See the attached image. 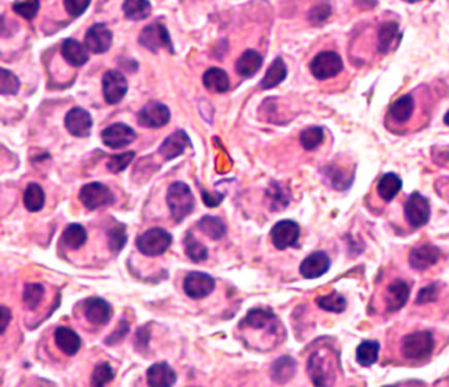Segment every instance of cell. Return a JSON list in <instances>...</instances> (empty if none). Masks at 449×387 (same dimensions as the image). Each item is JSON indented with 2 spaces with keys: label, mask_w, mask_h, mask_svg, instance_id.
I'll return each mask as SVG.
<instances>
[{
  "label": "cell",
  "mask_w": 449,
  "mask_h": 387,
  "mask_svg": "<svg viewBox=\"0 0 449 387\" xmlns=\"http://www.w3.org/2000/svg\"><path fill=\"white\" fill-rule=\"evenodd\" d=\"M137 120L145 128H162L170 120V109L162 103L151 102L139 112Z\"/></svg>",
  "instance_id": "12"
},
{
  "label": "cell",
  "mask_w": 449,
  "mask_h": 387,
  "mask_svg": "<svg viewBox=\"0 0 449 387\" xmlns=\"http://www.w3.org/2000/svg\"><path fill=\"white\" fill-rule=\"evenodd\" d=\"M79 200L82 202L83 206L87 210H98L102 207L109 206L115 202V197L112 194V191L109 188H107L106 185L99 183V182H93L89 185H84L81 188L79 192Z\"/></svg>",
  "instance_id": "5"
},
{
  "label": "cell",
  "mask_w": 449,
  "mask_h": 387,
  "mask_svg": "<svg viewBox=\"0 0 449 387\" xmlns=\"http://www.w3.org/2000/svg\"><path fill=\"white\" fill-rule=\"evenodd\" d=\"M201 232L213 240H220L227 232V227L222 219L216 216H204L198 223Z\"/></svg>",
  "instance_id": "36"
},
{
  "label": "cell",
  "mask_w": 449,
  "mask_h": 387,
  "mask_svg": "<svg viewBox=\"0 0 449 387\" xmlns=\"http://www.w3.org/2000/svg\"><path fill=\"white\" fill-rule=\"evenodd\" d=\"M84 317L93 326H105L112 317V307L103 298H89L83 305Z\"/></svg>",
  "instance_id": "15"
},
{
  "label": "cell",
  "mask_w": 449,
  "mask_h": 387,
  "mask_svg": "<svg viewBox=\"0 0 449 387\" xmlns=\"http://www.w3.org/2000/svg\"><path fill=\"white\" fill-rule=\"evenodd\" d=\"M444 123L449 127V111L446 114V116H444Z\"/></svg>",
  "instance_id": "55"
},
{
  "label": "cell",
  "mask_w": 449,
  "mask_h": 387,
  "mask_svg": "<svg viewBox=\"0 0 449 387\" xmlns=\"http://www.w3.org/2000/svg\"><path fill=\"white\" fill-rule=\"evenodd\" d=\"M135 155H136L135 152L120 153L116 155H112V157H109V160L107 162V169L112 174H119V173L124 172L130 166V162L135 158Z\"/></svg>",
  "instance_id": "44"
},
{
  "label": "cell",
  "mask_w": 449,
  "mask_h": 387,
  "mask_svg": "<svg viewBox=\"0 0 449 387\" xmlns=\"http://www.w3.org/2000/svg\"><path fill=\"white\" fill-rule=\"evenodd\" d=\"M123 11L127 19L133 22H140L151 15L152 6L148 0H124Z\"/></svg>",
  "instance_id": "32"
},
{
  "label": "cell",
  "mask_w": 449,
  "mask_h": 387,
  "mask_svg": "<svg viewBox=\"0 0 449 387\" xmlns=\"http://www.w3.org/2000/svg\"><path fill=\"white\" fill-rule=\"evenodd\" d=\"M65 127L75 137H87L91 133L93 119L84 108L74 107L66 114Z\"/></svg>",
  "instance_id": "13"
},
{
  "label": "cell",
  "mask_w": 449,
  "mask_h": 387,
  "mask_svg": "<svg viewBox=\"0 0 449 387\" xmlns=\"http://www.w3.org/2000/svg\"><path fill=\"white\" fill-rule=\"evenodd\" d=\"M166 200L172 218L177 223H181L185 218H188L195 207L194 194L183 182H174L169 186Z\"/></svg>",
  "instance_id": "1"
},
{
  "label": "cell",
  "mask_w": 449,
  "mask_h": 387,
  "mask_svg": "<svg viewBox=\"0 0 449 387\" xmlns=\"http://www.w3.org/2000/svg\"><path fill=\"white\" fill-rule=\"evenodd\" d=\"M183 245H185V252L186 256L194 261V262H203L208 258V250L207 248L204 247L201 243H199L195 236L192 235L191 232H188L185 236L183 240Z\"/></svg>",
  "instance_id": "37"
},
{
  "label": "cell",
  "mask_w": 449,
  "mask_h": 387,
  "mask_svg": "<svg viewBox=\"0 0 449 387\" xmlns=\"http://www.w3.org/2000/svg\"><path fill=\"white\" fill-rule=\"evenodd\" d=\"M54 341L66 356H74L81 349L82 341L79 335L69 327H59L54 331Z\"/></svg>",
  "instance_id": "21"
},
{
  "label": "cell",
  "mask_w": 449,
  "mask_h": 387,
  "mask_svg": "<svg viewBox=\"0 0 449 387\" xmlns=\"http://www.w3.org/2000/svg\"><path fill=\"white\" fill-rule=\"evenodd\" d=\"M441 256V252L438 247L432 244H422L414 248L410 253V265L415 270H426L434 266Z\"/></svg>",
  "instance_id": "18"
},
{
  "label": "cell",
  "mask_w": 449,
  "mask_h": 387,
  "mask_svg": "<svg viewBox=\"0 0 449 387\" xmlns=\"http://www.w3.org/2000/svg\"><path fill=\"white\" fill-rule=\"evenodd\" d=\"M45 289L40 283H28L24 287L23 302L28 310H36L44 298Z\"/></svg>",
  "instance_id": "40"
},
{
  "label": "cell",
  "mask_w": 449,
  "mask_h": 387,
  "mask_svg": "<svg viewBox=\"0 0 449 387\" xmlns=\"http://www.w3.org/2000/svg\"><path fill=\"white\" fill-rule=\"evenodd\" d=\"M12 8L19 16H22L26 20H32V19H35V16L38 12V8H40V0L16 1V3H13Z\"/></svg>",
  "instance_id": "46"
},
{
  "label": "cell",
  "mask_w": 449,
  "mask_h": 387,
  "mask_svg": "<svg viewBox=\"0 0 449 387\" xmlns=\"http://www.w3.org/2000/svg\"><path fill=\"white\" fill-rule=\"evenodd\" d=\"M410 296V286L403 280H394L388 284L385 291V305L389 312L399 311L407 303Z\"/></svg>",
  "instance_id": "17"
},
{
  "label": "cell",
  "mask_w": 449,
  "mask_h": 387,
  "mask_svg": "<svg viewBox=\"0 0 449 387\" xmlns=\"http://www.w3.org/2000/svg\"><path fill=\"white\" fill-rule=\"evenodd\" d=\"M296 373V363L291 357L284 356L278 358L272 367V377L275 382L284 384L291 379Z\"/></svg>",
  "instance_id": "35"
},
{
  "label": "cell",
  "mask_w": 449,
  "mask_h": 387,
  "mask_svg": "<svg viewBox=\"0 0 449 387\" xmlns=\"http://www.w3.org/2000/svg\"><path fill=\"white\" fill-rule=\"evenodd\" d=\"M262 66V56L256 50L244 52L237 59L236 70L240 75L249 78L260 70Z\"/></svg>",
  "instance_id": "28"
},
{
  "label": "cell",
  "mask_w": 449,
  "mask_h": 387,
  "mask_svg": "<svg viewBox=\"0 0 449 387\" xmlns=\"http://www.w3.org/2000/svg\"><path fill=\"white\" fill-rule=\"evenodd\" d=\"M20 89V82L17 77L11 71L1 69L0 74V94L13 95L16 94Z\"/></svg>",
  "instance_id": "45"
},
{
  "label": "cell",
  "mask_w": 449,
  "mask_h": 387,
  "mask_svg": "<svg viewBox=\"0 0 449 387\" xmlns=\"http://www.w3.org/2000/svg\"><path fill=\"white\" fill-rule=\"evenodd\" d=\"M268 197L272 203L271 207L274 211H280L284 207H287V204L290 202V197H289L287 191L281 188V185L277 182L272 183V188L268 190Z\"/></svg>",
  "instance_id": "43"
},
{
  "label": "cell",
  "mask_w": 449,
  "mask_h": 387,
  "mask_svg": "<svg viewBox=\"0 0 449 387\" xmlns=\"http://www.w3.org/2000/svg\"><path fill=\"white\" fill-rule=\"evenodd\" d=\"M91 0H63L65 8L73 17L81 16L89 8Z\"/></svg>",
  "instance_id": "50"
},
{
  "label": "cell",
  "mask_w": 449,
  "mask_h": 387,
  "mask_svg": "<svg viewBox=\"0 0 449 387\" xmlns=\"http://www.w3.org/2000/svg\"><path fill=\"white\" fill-rule=\"evenodd\" d=\"M139 41L142 47L149 49L153 53H157L161 47H167L173 52L169 32H167L165 25L158 23V22L145 26L142 29Z\"/></svg>",
  "instance_id": "9"
},
{
  "label": "cell",
  "mask_w": 449,
  "mask_h": 387,
  "mask_svg": "<svg viewBox=\"0 0 449 387\" xmlns=\"http://www.w3.org/2000/svg\"><path fill=\"white\" fill-rule=\"evenodd\" d=\"M61 240L66 247L70 248V249H79L84 245V243L87 240V231L81 224H69L66 227V229L63 231Z\"/></svg>",
  "instance_id": "33"
},
{
  "label": "cell",
  "mask_w": 449,
  "mask_h": 387,
  "mask_svg": "<svg viewBox=\"0 0 449 387\" xmlns=\"http://www.w3.org/2000/svg\"><path fill=\"white\" fill-rule=\"evenodd\" d=\"M300 236L299 224L293 220L278 222L272 228V241L278 250L296 247Z\"/></svg>",
  "instance_id": "10"
},
{
  "label": "cell",
  "mask_w": 449,
  "mask_h": 387,
  "mask_svg": "<svg viewBox=\"0 0 449 387\" xmlns=\"http://www.w3.org/2000/svg\"><path fill=\"white\" fill-rule=\"evenodd\" d=\"M203 200H204V204L208 206V207H216L222 203L223 200V195L222 194H216L215 197H210L206 191H203Z\"/></svg>",
  "instance_id": "53"
},
{
  "label": "cell",
  "mask_w": 449,
  "mask_h": 387,
  "mask_svg": "<svg viewBox=\"0 0 449 387\" xmlns=\"http://www.w3.org/2000/svg\"><path fill=\"white\" fill-rule=\"evenodd\" d=\"M379 341H363L357 351H356V360L361 366H372L379 360Z\"/></svg>",
  "instance_id": "34"
},
{
  "label": "cell",
  "mask_w": 449,
  "mask_h": 387,
  "mask_svg": "<svg viewBox=\"0 0 449 387\" xmlns=\"http://www.w3.org/2000/svg\"><path fill=\"white\" fill-rule=\"evenodd\" d=\"M343 69V59L340 57V54L332 50L320 52L310 63L311 74L319 81L333 78L337 74H340Z\"/></svg>",
  "instance_id": "4"
},
{
  "label": "cell",
  "mask_w": 449,
  "mask_h": 387,
  "mask_svg": "<svg viewBox=\"0 0 449 387\" xmlns=\"http://www.w3.org/2000/svg\"><path fill=\"white\" fill-rule=\"evenodd\" d=\"M103 95L108 105H118L128 91V82L120 71L108 70L103 75Z\"/></svg>",
  "instance_id": "7"
},
{
  "label": "cell",
  "mask_w": 449,
  "mask_h": 387,
  "mask_svg": "<svg viewBox=\"0 0 449 387\" xmlns=\"http://www.w3.org/2000/svg\"><path fill=\"white\" fill-rule=\"evenodd\" d=\"M435 348V339L429 331H418L404 336L401 352L407 360L427 358Z\"/></svg>",
  "instance_id": "3"
},
{
  "label": "cell",
  "mask_w": 449,
  "mask_h": 387,
  "mask_svg": "<svg viewBox=\"0 0 449 387\" xmlns=\"http://www.w3.org/2000/svg\"><path fill=\"white\" fill-rule=\"evenodd\" d=\"M331 268V259L324 252H315L305 258L299 271L307 280H315L324 275Z\"/></svg>",
  "instance_id": "16"
},
{
  "label": "cell",
  "mask_w": 449,
  "mask_h": 387,
  "mask_svg": "<svg viewBox=\"0 0 449 387\" xmlns=\"http://www.w3.org/2000/svg\"><path fill=\"white\" fill-rule=\"evenodd\" d=\"M128 332H130V324H128V321H125V320H121L120 323H119V327L108 339H106L105 340V342H106L107 345H115V344H119L120 341L123 340L127 335H128Z\"/></svg>",
  "instance_id": "51"
},
{
  "label": "cell",
  "mask_w": 449,
  "mask_h": 387,
  "mask_svg": "<svg viewBox=\"0 0 449 387\" xmlns=\"http://www.w3.org/2000/svg\"><path fill=\"white\" fill-rule=\"evenodd\" d=\"M173 243V236L164 228H151L136 238L139 252L148 257H158L164 255Z\"/></svg>",
  "instance_id": "2"
},
{
  "label": "cell",
  "mask_w": 449,
  "mask_h": 387,
  "mask_svg": "<svg viewBox=\"0 0 449 387\" xmlns=\"http://www.w3.org/2000/svg\"><path fill=\"white\" fill-rule=\"evenodd\" d=\"M275 320H277V317L271 310L253 308L247 314V317L243 320L241 326H248V327L253 329L266 328V327L272 326Z\"/></svg>",
  "instance_id": "30"
},
{
  "label": "cell",
  "mask_w": 449,
  "mask_h": 387,
  "mask_svg": "<svg viewBox=\"0 0 449 387\" xmlns=\"http://www.w3.org/2000/svg\"><path fill=\"white\" fill-rule=\"evenodd\" d=\"M191 146V141L185 130H176L160 146V154L164 155V158L170 161L177 158L182 153L186 151V148Z\"/></svg>",
  "instance_id": "19"
},
{
  "label": "cell",
  "mask_w": 449,
  "mask_h": 387,
  "mask_svg": "<svg viewBox=\"0 0 449 387\" xmlns=\"http://www.w3.org/2000/svg\"><path fill=\"white\" fill-rule=\"evenodd\" d=\"M146 382L152 387L173 386L177 382V374L166 363L154 364L146 372Z\"/></svg>",
  "instance_id": "20"
},
{
  "label": "cell",
  "mask_w": 449,
  "mask_h": 387,
  "mask_svg": "<svg viewBox=\"0 0 449 387\" xmlns=\"http://www.w3.org/2000/svg\"><path fill=\"white\" fill-rule=\"evenodd\" d=\"M112 33L106 24L99 23L93 25L84 37V45L95 54H103L111 47Z\"/></svg>",
  "instance_id": "14"
},
{
  "label": "cell",
  "mask_w": 449,
  "mask_h": 387,
  "mask_svg": "<svg viewBox=\"0 0 449 387\" xmlns=\"http://www.w3.org/2000/svg\"><path fill=\"white\" fill-rule=\"evenodd\" d=\"M215 280L201 271H190L183 281V290L192 299H203L213 293Z\"/></svg>",
  "instance_id": "8"
},
{
  "label": "cell",
  "mask_w": 449,
  "mask_h": 387,
  "mask_svg": "<svg viewBox=\"0 0 449 387\" xmlns=\"http://www.w3.org/2000/svg\"><path fill=\"white\" fill-rule=\"evenodd\" d=\"M327 176L328 179H331L332 186L339 191H343L345 188H349L353 181L352 176H347L339 167H328Z\"/></svg>",
  "instance_id": "47"
},
{
  "label": "cell",
  "mask_w": 449,
  "mask_h": 387,
  "mask_svg": "<svg viewBox=\"0 0 449 387\" xmlns=\"http://www.w3.org/2000/svg\"><path fill=\"white\" fill-rule=\"evenodd\" d=\"M439 296V286L438 283H431L429 286L423 287L419 294L418 298L415 301L416 305H426L429 302H435Z\"/></svg>",
  "instance_id": "49"
},
{
  "label": "cell",
  "mask_w": 449,
  "mask_h": 387,
  "mask_svg": "<svg viewBox=\"0 0 449 387\" xmlns=\"http://www.w3.org/2000/svg\"><path fill=\"white\" fill-rule=\"evenodd\" d=\"M331 6L328 3H320L318 6H315L310 15H308V19L311 20L312 24H320L323 22H326L330 15H331Z\"/></svg>",
  "instance_id": "48"
},
{
  "label": "cell",
  "mask_w": 449,
  "mask_h": 387,
  "mask_svg": "<svg viewBox=\"0 0 449 387\" xmlns=\"http://www.w3.org/2000/svg\"><path fill=\"white\" fill-rule=\"evenodd\" d=\"M108 248L111 252L119 253L127 243V227L125 224L118 223L107 231Z\"/></svg>",
  "instance_id": "38"
},
{
  "label": "cell",
  "mask_w": 449,
  "mask_h": 387,
  "mask_svg": "<svg viewBox=\"0 0 449 387\" xmlns=\"http://www.w3.org/2000/svg\"><path fill=\"white\" fill-rule=\"evenodd\" d=\"M148 342H149V332L146 328L139 329V332L136 333V348L139 347V349H144L146 348Z\"/></svg>",
  "instance_id": "52"
},
{
  "label": "cell",
  "mask_w": 449,
  "mask_h": 387,
  "mask_svg": "<svg viewBox=\"0 0 449 387\" xmlns=\"http://www.w3.org/2000/svg\"><path fill=\"white\" fill-rule=\"evenodd\" d=\"M431 206L429 200L419 192H413L404 204V216L414 228H422L429 220Z\"/></svg>",
  "instance_id": "6"
},
{
  "label": "cell",
  "mask_w": 449,
  "mask_h": 387,
  "mask_svg": "<svg viewBox=\"0 0 449 387\" xmlns=\"http://www.w3.org/2000/svg\"><path fill=\"white\" fill-rule=\"evenodd\" d=\"M61 52H62L63 59L75 68H81L89 61L87 47H84V45H82L81 43H78L77 40H73V38H68L62 43Z\"/></svg>",
  "instance_id": "24"
},
{
  "label": "cell",
  "mask_w": 449,
  "mask_h": 387,
  "mask_svg": "<svg viewBox=\"0 0 449 387\" xmlns=\"http://www.w3.org/2000/svg\"><path fill=\"white\" fill-rule=\"evenodd\" d=\"M287 77V68L284 59L277 57L272 62L271 68L266 71L264 79L261 81L260 87L264 90H271L277 87L280 83L284 82Z\"/></svg>",
  "instance_id": "26"
},
{
  "label": "cell",
  "mask_w": 449,
  "mask_h": 387,
  "mask_svg": "<svg viewBox=\"0 0 449 387\" xmlns=\"http://www.w3.org/2000/svg\"><path fill=\"white\" fill-rule=\"evenodd\" d=\"M404 1H407V3H416V1H420V0H404Z\"/></svg>",
  "instance_id": "56"
},
{
  "label": "cell",
  "mask_w": 449,
  "mask_h": 387,
  "mask_svg": "<svg viewBox=\"0 0 449 387\" xmlns=\"http://www.w3.org/2000/svg\"><path fill=\"white\" fill-rule=\"evenodd\" d=\"M23 202L28 211H41L45 204V192L40 185L29 183L24 191Z\"/></svg>",
  "instance_id": "31"
},
{
  "label": "cell",
  "mask_w": 449,
  "mask_h": 387,
  "mask_svg": "<svg viewBox=\"0 0 449 387\" xmlns=\"http://www.w3.org/2000/svg\"><path fill=\"white\" fill-rule=\"evenodd\" d=\"M317 303L321 310L328 311V312H335V314H342L344 310L347 308V301L343 295H340L336 291H332L328 295H323L317 299Z\"/></svg>",
  "instance_id": "39"
},
{
  "label": "cell",
  "mask_w": 449,
  "mask_h": 387,
  "mask_svg": "<svg viewBox=\"0 0 449 387\" xmlns=\"http://www.w3.org/2000/svg\"><path fill=\"white\" fill-rule=\"evenodd\" d=\"M397 37L401 38L399 25L397 22H386L382 24L379 29V53L386 54L389 50L395 47V43L398 41Z\"/></svg>",
  "instance_id": "27"
},
{
  "label": "cell",
  "mask_w": 449,
  "mask_h": 387,
  "mask_svg": "<svg viewBox=\"0 0 449 387\" xmlns=\"http://www.w3.org/2000/svg\"><path fill=\"white\" fill-rule=\"evenodd\" d=\"M402 179L394 173H388L379 179L377 185V192L379 198L385 202H391L394 199L399 191L402 190Z\"/></svg>",
  "instance_id": "29"
},
{
  "label": "cell",
  "mask_w": 449,
  "mask_h": 387,
  "mask_svg": "<svg viewBox=\"0 0 449 387\" xmlns=\"http://www.w3.org/2000/svg\"><path fill=\"white\" fill-rule=\"evenodd\" d=\"M114 378H115V372L112 366L108 363H100L94 367V372L91 374V385L96 387L105 386Z\"/></svg>",
  "instance_id": "42"
},
{
  "label": "cell",
  "mask_w": 449,
  "mask_h": 387,
  "mask_svg": "<svg viewBox=\"0 0 449 387\" xmlns=\"http://www.w3.org/2000/svg\"><path fill=\"white\" fill-rule=\"evenodd\" d=\"M299 140L306 151H314L324 140V130L321 127H310L302 130Z\"/></svg>",
  "instance_id": "41"
},
{
  "label": "cell",
  "mask_w": 449,
  "mask_h": 387,
  "mask_svg": "<svg viewBox=\"0 0 449 387\" xmlns=\"http://www.w3.org/2000/svg\"><path fill=\"white\" fill-rule=\"evenodd\" d=\"M308 374L310 378L312 379L315 386H327L330 385L331 379V369H326L328 367V365L326 363V358L321 357L319 352H315L308 360Z\"/></svg>",
  "instance_id": "22"
},
{
  "label": "cell",
  "mask_w": 449,
  "mask_h": 387,
  "mask_svg": "<svg viewBox=\"0 0 449 387\" xmlns=\"http://www.w3.org/2000/svg\"><path fill=\"white\" fill-rule=\"evenodd\" d=\"M203 84L208 91L223 94L229 90V78L224 70L211 68L203 74Z\"/></svg>",
  "instance_id": "25"
},
{
  "label": "cell",
  "mask_w": 449,
  "mask_h": 387,
  "mask_svg": "<svg viewBox=\"0 0 449 387\" xmlns=\"http://www.w3.org/2000/svg\"><path fill=\"white\" fill-rule=\"evenodd\" d=\"M414 111V96L411 94L402 95L391 105L389 108V116L397 124H406L410 119L413 118Z\"/></svg>",
  "instance_id": "23"
},
{
  "label": "cell",
  "mask_w": 449,
  "mask_h": 387,
  "mask_svg": "<svg viewBox=\"0 0 449 387\" xmlns=\"http://www.w3.org/2000/svg\"><path fill=\"white\" fill-rule=\"evenodd\" d=\"M1 335H4L6 329L8 327V323L11 320V310H8L6 305H1Z\"/></svg>",
  "instance_id": "54"
},
{
  "label": "cell",
  "mask_w": 449,
  "mask_h": 387,
  "mask_svg": "<svg viewBox=\"0 0 449 387\" xmlns=\"http://www.w3.org/2000/svg\"><path fill=\"white\" fill-rule=\"evenodd\" d=\"M137 135L130 126L116 123L102 130V141L111 149H120L136 140Z\"/></svg>",
  "instance_id": "11"
}]
</instances>
